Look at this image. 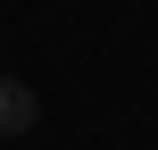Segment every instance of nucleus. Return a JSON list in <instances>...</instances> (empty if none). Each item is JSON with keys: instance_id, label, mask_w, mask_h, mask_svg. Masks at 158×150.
<instances>
[{"instance_id": "1", "label": "nucleus", "mask_w": 158, "mask_h": 150, "mask_svg": "<svg viewBox=\"0 0 158 150\" xmlns=\"http://www.w3.org/2000/svg\"><path fill=\"white\" fill-rule=\"evenodd\" d=\"M33 125H42L33 84H25V75H0V142H17V134H33Z\"/></svg>"}]
</instances>
